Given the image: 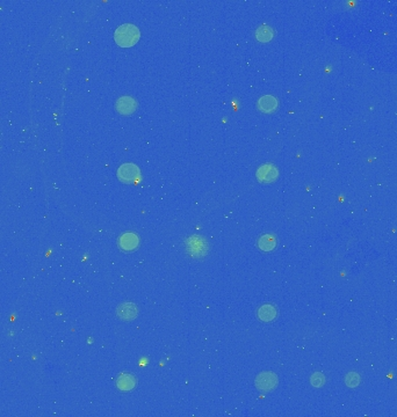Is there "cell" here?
<instances>
[{"instance_id":"6da1fadb","label":"cell","mask_w":397,"mask_h":417,"mask_svg":"<svg viewBox=\"0 0 397 417\" xmlns=\"http://www.w3.org/2000/svg\"><path fill=\"white\" fill-rule=\"evenodd\" d=\"M139 40V29L132 23L121 24L114 33V41L122 48L135 45Z\"/></svg>"},{"instance_id":"7a4b0ae2","label":"cell","mask_w":397,"mask_h":417,"mask_svg":"<svg viewBox=\"0 0 397 417\" xmlns=\"http://www.w3.org/2000/svg\"><path fill=\"white\" fill-rule=\"evenodd\" d=\"M186 249L192 258L201 259L208 254L209 252V243L202 237L198 235H193V237L188 238L186 241Z\"/></svg>"},{"instance_id":"3957f363","label":"cell","mask_w":397,"mask_h":417,"mask_svg":"<svg viewBox=\"0 0 397 417\" xmlns=\"http://www.w3.org/2000/svg\"><path fill=\"white\" fill-rule=\"evenodd\" d=\"M141 172L135 163H123L117 170V178L123 183H134L139 179Z\"/></svg>"},{"instance_id":"277c9868","label":"cell","mask_w":397,"mask_h":417,"mask_svg":"<svg viewBox=\"0 0 397 417\" xmlns=\"http://www.w3.org/2000/svg\"><path fill=\"white\" fill-rule=\"evenodd\" d=\"M279 384L278 377L273 372H263L257 376L255 385L260 392H271L277 388Z\"/></svg>"},{"instance_id":"5b68a950","label":"cell","mask_w":397,"mask_h":417,"mask_svg":"<svg viewBox=\"0 0 397 417\" xmlns=\"http://www.w3.org/2000/svg\"><path fill=\"white\" fill-rule=\"evenodd\" d=\"M137 107H138L137 101L128 95L120 96L115 102V109L119 112V114L123 116L133 115V114L137 110Z\"/></svg>"},{"instance_id":"8992f818","label":"cell","mask_w":397,"mask_h":417,"mask_svg":"<svg viewBox=\"0 0 397 417\" xmlns=\"http://www.w3.org/2000/svg\"><path fill=\"white\" fill-rule=\"evenodd\" d=\"M279 176L278 168L271 165V163H266V165L260 166L257 171V179L263 183H271L277 181Z\"/></svg>"},{"instance_id":"52a82bcc","label":"cell","mask_w":397,"mask_h":417,"mask_svg":"<svg viewBox=\"0 0 397 417\" xmlns=\"http://www.w3.org/2000/svg\"><path fill=\"white\" fill-rule=\"evenodd\" d=\"M139 245V238L136 233L133 232H127L122 234L119 239V247L123 252H133L137 249Z\"/></svg>"},{"instance_id":"ba28073f","label":"cell","mask_w":397,"mask_h":417,"mask_svg":"<svg viewBox=\"0 0 397 417\" xmlns=\"http://www.w3.org/2000/svg\"><path fill=\"white\" fill-rule=\"evenodd\" d=\"M116 314L121 320L125 321H132V320L136 319L138 315L137 306L133 304V302H123L121 304L116 310Z\"/></svg>"},{"instance_id":"9c48e42d","label":"cell","mask_w":397,"mask_h":417,"mask_svg":"<svg viewBox=\"0 0 397 417\" xmlns=\"http://www.w3.org/2000/svg\"><path fill=\"white\" fill-rule=\"evenodd\" d=\"M278 317L277 307L272 304H265L258 310V318L260 321L271 322L274 321Z\"/></svg>"},{"instance_id":"30bf717a","label":"cell","mask_w":397,"mask_h":417,"mask_svg":"<svg viewBox=\"0 0 397 417\" xmlns=\"http://www.w3.org/2000/svg\"><path fill=\"white\" fill-rule=\"evenodd\" d=\"M136 384H137L136 378H135L133 374H129V373L121 374V376L117 378V380H116L117 388L123 392L134 390L135 387H136Z\"/></svg>"},{"instance_id":"8fae6325","label":"cell","mask_w":397,"mask_h":417,"mask_svg":"<svg viewBox=\"0 0 397 417\" xmlns=\"http://www.w3.org/2000/svg\"><path fill=\"white\" fill-rule=\"evenodd\" d=\"M258 108L260 112L265 114H271L277 110L278 100L271 95H265L258 101Z\"/></svg>"},{"instance_id":"7c38bea8","label":"cell","mask_w":397,"mask_h":417,"mask_svg":"<svg viewBox=\"0 0 397 417\" xmlns=\"http://www.w3.org/2000/svg\"><path fill=\"white\" fill-rule=\"evenodd\" d=\"M277 245H278V241H277L276 235H272V234L261 235L258 240V247L264 252H271L273 249H276Z\"/></svg>"},{"instance_id":"4fadbf2b","label":"cell","mask_w":397,"mask_h":417,"mask_svg":"<svg viewBox=\"0 0 397 417\" xmlns=\"http://www.w3.org/2000/svg\"><path fill=\"white\" fill-rule=\"evenodd\" d=\"M256 37L257 40L260 42H268L273 37V32L272 29H269L268 27H260L258 31L256 32Z\"/></svg>"},{"instance_id":"5bb4252c","label":"cell","mask_w":397,"mask_h":417,"mask_svg":"<svg viewBox=\"0 0 397 417\" xmlns=\"http://www.w3.org/2000/svg\"><path fill=\"white\" fill-rule=\"evenodd\" d=\"M360 381H361V378L358 373L351 372V373L346 374V377H345V384L348 385L349 387H352V388H353V387L359 386Z\"/></svg>"},{"instance_id":"9a60e30c","label":"cell","mask_w":397,"mask_h":417,"mask_svg":"<svg viewBox=\"0 0 397 417\" xmlns=\"http://www.w3.org/2000/svg\"><path fill=\"white\" fill-rule=\"evenodd\" d=\"M310 382L311 385L314 387H322L325 384V377L323 376L322 373L319 372H316L311 376L310 378Z\"/></svg>"}]
</instances>
